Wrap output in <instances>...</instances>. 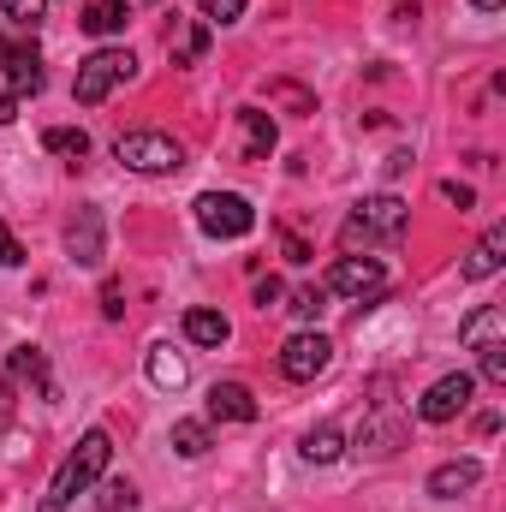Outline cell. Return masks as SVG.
I'll return each mask as SVG.
<instances>
[{
  "label": "cell",
  "instance_id": "d4e9b609",
  "mask_svg": "<svg viewBox=\"0 0 506 512\" xmlns=\"http://www.w3.org/2000/svg\"><path fill=\"white\" fill-rule=\"evenodd\" d=\"M96 507H102V512H131V507H137V489H131L126 477H114V483H102Z\"/></svg>",
  "mask_w": 506,
  "mask_h": 512
},
{
  "label": "cell",
  "instance_id": "f1b7e54d",
  "mask_svg": "<svg viewBox=\"0 0 506 512\" xmlns=\"http://www.w3.org/2000/svg\"><path fill=\"white\" fill-rule=\"evenodd\" d=\"M268 96H280V102H292L298 114H316V102H310V90H298V84H268Z\"/></svg>",
  "mask_w": 506,
  "mask_h": 512
},
{
  "label": "cell",
  "instance_id": "ffe728a7",
  "mask_svg": "<svg viewBox=\"0 0 506 512\" xmlns=\"http://www.w3.org/2000/svg\"><path fill=\"white\" fill-rule=\"evenodd\" d=\"M298 453H304L310 465H334V459L346 453V435H340L334 423H316V429H310V435L298 441Z\"/></svg>",
  "mask_w": 506,
  "mask_h": 512
},
{
  "label": "cell",
  "instance_id": "cb8c5ba5",
  "mask_svg": "<svg viewBox=\"0 0 506 512\" xmlns=\"http://www.w3.org/2000/svg\"><path fill=\"white\" fill-rule=\"evenodd\" d=\"M322 304H328V286H298L286 310H292L298 322H316V316H322Z\"/></svg>",
  "mask_w": 506,
  "mask_h": 512
},
{
  "label": "cell",
  "instance_id": "7402d4cb",
  "mask_svg": "<svg viewBox=\"0 0 506 512\" xmlns=\"http://www.w3.org/2000/svg\"><path fill=\"white\" fill-rule=\"evenodd\" d=\"M42 149L48 155H66V161H84L90 155V131L84 126H48L42 131Z\"/></svg>",
  "mask_w": 506,
  "mask_h": 512
},
{
  "label": "cell",
  "instance_id": "8fae6325",
  "mask_svg": "<svg viewBox=\"0 0 506 512\" xmlns=\"http://www.w3.org/2000/svg\"><path fill=\"white\" fill-rule=\"evenodd\" d=\"M459 346H465V352H477V358L506 352V310H501V304H483V310H471V316L459 322Z\"/></svg>",
  "mask_w": 506,
  "mask_h": 512
},
{
  "label": "cell",
  "instance_id": "e575fe53",
  "mask_svg": "<svg viewBox=\"0 0 506 512\" xmlns=\"http://www.w3.org/2000/svg\"><path fill=\"white\" fill-rule=\"evenodd\" d=\"M286 262H310V245H304V239H292V233H286Z\"/></svg>",
  "mask_w": 506,
  "mask_h": 512
},
{
  "label": "cell",
  "instance_id": "ac0fdd59",
  "mask_svg": "<svg viewBox=\"0 0 506 512\" xmlns=\"http://www.w3.org/2000/svg\"><path fill=\"white\" fill-rule=\"evenodd\" d=\"M185 340H191V346L221 352V346L233 340V322H227L221 310H203V304H197V310H185Z\"/></svg>",
  "mask_w": 506,
  "mask_h": 512
},
{
  "label": "cell",
  "instance_id": "f546056e",
  "mask_svg": "<svg viewBox=\"0 0 506 512\" xmlns=\"http://www.w3.org/2000/svg\"><path fill=\"white\" fill-rule=\"evenodd\" d=\"M18 262H24V245H18V239H12V227L0 221V268H18Z\"/></svg>",
  "mask_w": 506,
  "mask_h": 512
},
{
  "label": "cell",
  "instance_id": "4fadbf2b",
  "mask_svg": "<svg viewBox=\"0 0 506 512\" xmlns=\"http://www.w3.org/2000/svg\"><path fill=\"white\" fill-rule=\"evenodd\" d=\"M209 423H256V399L245 382H215L209 387Z\"/></svg>",
  "mask_w": 506,
  "mask_h": 512
},
{
  "label": "cell",
  "instance_id": "e0dca14e",
  "mask_svg": "<svg viewBox=\"0 0 506 512\" xmlns=\"http://www.w3.org/2000/svg\"><path fill=\"white\" fill-rule=\"evenodd\" d=\"M143 370H149V382L161 387V393H179V387L191 382V364H185V352H173V346H149Z\"/></svg>",
  "mask_w": 506,
  "mask_h": 512
},
{
  "label": "cell",
  "instance_id": "5bb4252c",
  "mask_svg": "<svg viewBox=\"0 0 506 512\" xmlns=\"http://www.w3.org/2000/svg\"><path fill=\"white\" fill-rule=\"evenodd\" d=\"M6 376L12 382H30L42 399H54V376H48V352L42 346H12L6 352Z\"/></svg>",
  "mask_w": 506,
  "mask_h": 512
},
{
  "label": "cell",
  "instance_id": "83f0119b",
  "mask_svg": "<svg viewBox=\"0 0 506 512\" xmlns=\"http://www.w3.org/2000/svg\"><path fill=\"white\" fill-rule=\"evenodd\" d=\"M203 6V18H215V24H239L245 18V0H197Z\"/></svg>",
  "mask_w": 506,
  "mask_h": 512
},
{
  "label": "cell",
  "instance_id": "ba28073f",
  "mask_svg": "<svg viewBox=\"0 0 506 512\" xmlns=\"http://www.w3.org/2000/svg\"><path fill=\"white\" fill-rule=\"evenodd\" d=\"M328 364H334V346H328V334H316V328H304V334H292V340L280 346V376H286V382H316Z\"/></svg>",
  "mask_w": 506,
  "mask_h": 512
},
{
  "label": "cell",
  "instance_id": "d6a6232c",
  "mask_svg": "<svg viewBox=\"0 0 506 512\" xmlns=\"http://www.w3.org/2000/svg\"><path fill=\"white\" fill-rule=\"evenodd\" d=\"M102 316H108V322H120V316H126V304H120V286H114V280L102 286Z\"/></svg>",
  "mask_w": 506,
  "mask_h": 512
},
{
  "label": "cell",
  "instance_id": "6da1fadb",
  "mask_svg": "<svg viewBox=\"0 0 506 512\" xmlns=\"http://www.w3.org/2000/svg\"><path fill=\"white\" fill-rule=\"evenodd\" d=\"M108 459H114L108 429H84V441L60 459V471H54V483H48V495H42V512H66L84 489H96L102 471H108Z\"/></svg>",
  "mask_w": 506,
  "mask_h": 512
},
{
  "label": "cell",
  "instance_id": "52a82bcc",
  "mask_svg": "<svg viewBox=\"0 0 506 512\" xmlns=\"http://www.w3.org/2000/svg\"><path fill=\"white\" fill-rule=\"evenodd\" d=\"M399 447H405V417H399L393 399H376L370 417H364L358 435H352V453H358V459H393Z\"/></svg>",
  "mask_w": 506,
  "mask_h": 512
},
{
  "label": "cell",
  "instance_id": "277c9868",
  "mask_svg": "<svg viewBox=\"0 0 506 512\" xmlns=\"http://www.w3.org/2000/svg\"><path fill=\"white\" fill-rule=\"evenodd\" d=\"M137 78V54L131 48H96L90 60H78V78H72V96L84 102V108H96V102H108L120 84Z\"/></svg>",
  "mask_w": 506,
  "mask_h": 512
},
{
  "label": "cell",
  "instance_id": "8d00e7d4",
  "mask_svg": "<svg viewBox=\"0 0 506 512\" xmlns=\"http://www.w3.org/2000/svg\"><path fill=\"white\" fill-rule=\"evenodd\" d=\"M471 6H477V12H501L506 0H471Z\"/></svg>",
  "mask_w": 506,
  "mask_h": 512
},
{
  "label": "cell",
  "instance_id": "603a6c76",
  "mask_svg": "<svg viewBox=\"0 0 506 512\" xmlns=\"http://www.w3.org/2000/svg\"><path fill=\"white\" fill-rule=\"evenodd\" d=\"M173 453H179V459H203V453H209V423L179 417V423H173Z\"/></svg>",
  "mask_w": 506,
  "mask_h": 512
},
{
  "label": "cell",
  "instance_id": "8992f818",
  "mask_svg": "<svg viewBox=\"0 0 506 512\" xmlns=\"http://www.w3.org/2000/svg\"><path fill=\"white\" fill-rule=\"evenodd\" d=\"M328 292H340V298H352V304H381V292H387V268H381V256H340L334 268H328Z\"/></svg>",
  "mask_w": 506,
  "mask_h": 512
},
{
  "label": "cell",
  "instance_id": "5b68a950",
  "mask_svg": "<svg viewBox=\"0 0 506 512\" xmlns=\"http://www.w3.org/2000/svg\"><path fill=\"white\" fill-rule=\"evenodd\" d=\"M191 215H197V227H203L209 239H245L256 227V209L239 191H203V197L191 203Z\"/></svg>",
  "mask_w": 506,
  "mask_h": 512
},
{
  "label": "cell",
  "instance_id": "1f68e13d",
  "mask_svg": "<svg viewBox=\"0 0 506 512\" xmlns=\"http://www.w3.org/2000/svg\"><path fill=\"white\" fill-rule=\"evenodd\" d=\"M441 197H447V203H459V209H471V203H477V191H471V185H459V179H447V185H441Z\"/></svg>",
  "mask_w": 506,
  "mask_h": 512
},
{
  "label": "cell",
  "instance_id": "4dcf8cb0",
  "mask_svg": "<svg viewBox=\"0 0 506 512\" xmlns=\"http://www.w3.org/2000/svg\"><path fill=\"white\" fill-rule=\"evenodd\" d=\"M280 298H286V286H280L274 274H268V280H256V304H262V310H274Z\"/></svg>",
  "mask_w": 506,
  "mask_h": 512
},
{
  "label": "cell",
  "instance_id": "d6986e66",
  "mask_svg": "<svg viewBox=\"0 0 506 512\" xmlns=\"http://www.w3.org/2000/svg\"><path fill=\"white\" fill-rule=\"evenodd\" d=\"M239 131H245V161H268L274 155V120L262 108H239Z\"/></svg>",
  "mask_w": 506,
  "mask_h": 512
},
{
  "label": "cell",
  "instance_id": "44dd1931",
  "mask_svg": "<svg viewBox=\"0 0 506 512\" xmlns=\"http://www.w3.org/2000/svg\"><path fill=\"white\" fill-rule=\"evenodd\" d=\"M126 12H131V0H90L78 24H84L90 36H114V30H126Z\"/></svg>",
  "mask_w": 506,
  "mask_h": 512
},
{
  "label": "cell",
  "instance_id": "836d02e7",
  "mask_svg": "<svg viewBox=\"0 0 506 512\" xmlns=\"http://www.w3.org/2000/svg\"><path fill=\"white\" fill-rule=\"evenodd\" d=\"M12 423V376H0V429Z\"/></svg>",
  "mask_w": 506,
  "mask_h": 512
},
{
  "label": "cell",
  "instance_id": "3957f363",
  "mask_svg": "<svg viewBox=\"0 0 506 512\" xmlns=\"http://www.w3.org/2000/svg\"><path fill=\"white\" fill-rule=\"evenodd\" d=\"M114 161H120L126 173H143V179H167V173L185 167V143H179L173 131H126V137L114 143Z\"/></svg>",
  "mask_w": 506,
  "mask_h": 512
},
{
  "label": "cell",
  "instance_id": "4316f807",
  "mask_svg": "<svg viewBox=\"0 0 506 512\" xmlns=\"http://www.w3.org/2000/svg\"><path fill=\"white\" fill-rule=\"evenodd\" d=\"M0 6H6V18H12V24H30V30H36V24H42V12H48V0H0Z\"/></svg>",
  "mask_w": 506,
  "mask_h": 512
},
{
  "label": "cell",
  "instance_id": "7a4b0ae2",
  "mask_svg": "<svg viewBox=\"0 0 506 512\" xmlns=\"http://www.w3.org/2000/svg\"><path fill=\"white\" fill-rule=\"evenodd\" d=\"M405 227H411V209H405L393 191H381V197H364V203L352 209V221L340 227V245H346V256L370 251V245H399Z\"/></svg>",
  "mask_w": 506,
  "mask_h": 512
},
{
  "label": "cell",
  "instance_id": "2e32d148",
  "mask_svg": "<svg viewBox=\"0 0 506 512\" xmlns=\"http://www.w3.org/2000/svg\"><path fill=\"white\" fill-rule=\"evenodd\" d=\"M6 84H12L6 96H18V102H24V96H36V90L48 84V72H42L36 48H6Z\"/></svg>",
  "mask_w": 506,
  "mask_h": 512
},
{
  "label": "cell",
  "instance_id": "484cf974",
  "mask_svg": "<svg viewBox=\"0 0 506 512\" xmlns=\"http://www.w3.org/2000/svg\"><path fill=\"white\" fill-rule=\"evenodd\" d=\"M203 48H209V30H203V24H191V30L179 36V48H173V66H191V60H203Z\"/></svg>",
  "mask_w": 506,
  "mask_h": 512
},
{
  "label": "cell",
  "instance_id": "d590c367",
  "mask_svg": "<svg viewBox=\"0 0 506 512\" xmlns=\"http://www.w3.org/2000/svg\"><path fill=\"white\" fill-rule=\"evenodd\" d=\"M18 120V96H0V126H12Z\"/></svg>",
  "mask_w": 506,
  "mask_h": 512
},
{
  "label": "cell",
  "instance_id": "9a60e30c",
  "mask_svg": "<svg viewBox=\"0 0 506 512\" xmlns=\"http://www.w3.org/2000/svg\"><path fill=\"white\" fill-rule=\"evenodd\" d=\"M501 262H506V227H489V233L465 251L459 274H465V280H489V274H501Z\"/></svg>",
  "mask_w": 506,
  "mask_h": 512
},
{
  "label": "cell",
  "instance_id": "9c48e42d",
  "mask_svg": "<svg viewBox=\"0 0 506 512\" xmlns=\"http://www.w3.org/2000/svg\"><path fill=\"white\" fill-rule=\"evenodd\" d=\"M66 256L78 262V268H102V256H108V227H102V209H78L72 221H66Z\"/></svg>",
  "mask_w": 506,
  "mask_h": 512
},
{
  "label": "cell",
  "instance_id": "30bf717a",
  "mask_svg": "<svg viewBox=\"0 0 506 512\" xmlns=\"http://www.w3.org/2000/svg\"><path fill=\"white\" fill-rule=\"evenodd\" d=\"M471 393H477V376L453 370V376H441V382L417 399V417H423V423H453V417L471 405Z\"/></svg>",
  "mask_w": 506,
  "mask_h": 512
},
{
  "label": "cell",
  "instance_id": "7c38bea8",
  "mask_svg": "<svg viewBox=\"0 0 506 512\" xmlns=\"http://www.w3.org/2000/svg\"><path fill=\"white\" fill-rule=\"evenodd\" d=\"M477 483H483V465H477V459H447V465L429 471V495H435V501H459V495H471Z\"/></svg>",
  "mask_w": 506,
  "mask_h": 512
}]
</instances>
